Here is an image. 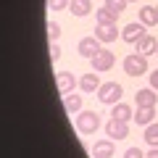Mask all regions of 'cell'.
<instances>
[{
	"instance_id": "1",
	"label": "cell",
	"mask_w": 158,
	"mask_h": 158,
	"mask_svg": "<svg viewBox=\"0 0 158 158\" xmlns=\"http://www.w3.org/2000/svg\"><path fill=\"white\" fill-rule=\"evenodd\" d=\"M121 95H124V87L118 85V82H106L98 90V98H100L103 106H116V103H121Z\"/></svg>"
},
{
	"instance_id": "2",
	"label": "cell",
	"mask_w": 158,
	"mask_h": 158,
	"mask_svg": "<svg viewBox=\"0 0 158 158\" xmlns=\"http://www.w3.org/2000/svg\"><path fill=\"white\" fill-rule=\"evenodd\" d=\"M148 71V58L135 53V56H127L124 58V74L127 77H142Z\"/></svg>"
},
{
	"instance_id": "3",
	"label": "cell",
	"mask_w": 158,
	"mask_h": 158,
	"mask_svg": "<svg viewBox=\"0 0 158 158\" xmlns=\"http://www.w3.org/2000/svg\"><path fill=\"white\" fill-rule=\"evenodd\" d=\"M98 127H100V116H98L95 111H82L77 116V129L82 132V135H92Z\"/></svg>"
},
{
	"instance_id": "4",
	"label": "cell",
	"mask_w": 158,
	"mask_h": 158,
	"mask_svg": "<svg viewBox=\"0 0 158 158\" xmlns=\"http://www.w3.org/2000/svg\"><path fill=\"white\" fill-rule=\"evenodd\" d=\"M100 50H103V42L95 37V34H92V37H82V40H79V45H77V53H79L82 58H90V61H92Z\"/></svg>"
},
{
	"instance_id": "5",
	"label": "cell",
	"mask_w": 158,
	"mask_h": 158,
	"mask_svg": "<svg viewBox=\"0 0 158 158\" xmlns=\"http://www.w3.org/2000/svg\"><path fill=\"white\" fill-rule=\"evenodd\" d=\"M135 50L140 53V56H145V58H148V56H153V53L158 50V40L153 37V34H148V32H145V34H142V37L135 42Z\"/></svg>"
},
{
	"instance_id": "6",
	"label": "cell",
	"mask_w": 158,
	"mask_h": 158,
	"mask_svg": "<svg viewBox=\"0 0 158 158\" xmlns=\"http://www.w3.org/2000/svg\"><path fill=\"white\" fill-rule=\"evenodd\" d=\"M106 132H108V137H111V140H127V135H129V127H127V121H118V118H108Z\"/></svg>"
},
{
	"instance_id": "7",
	"label": "cell",
	"mask_w": 158,
	"mask_h": 158,
	"mask_svg": "<svg viewBox=\"0 0 158 158\" xmlns=\"http://www.w3.org/2000/svg\"><path fill=\"white\" fill-rule=\"evenodd\" d=\"M56 82H58V90H61V95H71V90L77 87V77H74L71 71H61V74H56Z\"/></svg>"
},
{
	"instance_id": "8",
	"label": "cell",
	"mask_w": 158,
	"mask_h": 158,
	"mask_svg": "<svg viewBox=\"0 0 158 158\" xmlns=\"http://www.w3.org/2000/svg\"><path fill=\"white\" fill-rule=\"evenodd\" d=\"M113 61H116V56H113L111 50H100L92 58V69H95V71H108V69L113 66Z\"/></svg>"
},
{
	"instance_id": "9",
	"label": "cell",
	"mask_w": 158,
	"mask_h": 158,
	"mask_svg": "<svg viewBox=\"0 0 158 158\" xmlns=\"http://www.w3.org/2000/svg\"><path fill=\"white\" fill-rule=\"evenodd\" d=\"M95 37L100 40V42H113V40L118 37L116 24H98L95 27Z\"/></svg>"
},
{
	"instance_id": "10",
	"label": "cell",
	"mask_w": 158,
	"mask_h": 158,
	"mask_svg": "<svg viewBox=\"0 0 158 158\" xmlns=\"http://www.w3.org/2000/svg\"><path fill=\"white\" fill-rule=\"evenodd\" d=\"M135 121L140 127L153 124V121H156V106H140V108H137V113H135Z\"/></svg>"
},
{
	"instance_id": "11",
	"label": "cell",
	"mask_w": 158,
	"mask_h": 158,
	"mask_svg": "<svg viewBox=\"0 0 158 158\" xmlns=\"http://www.w3.org/2000/svg\"><path fill=\"white\" fill-rule=\"evenodd\" d=\"M142 34H145V24H140V21L137 24H127L124 32H121V40H124V42H137Z\"/></svg>"
},
{
	"instance_id": "12",
	"label": "cell",
	"mask_w": 158,
	"mask_h": 158,
	"mask_svg": "<svg viewBox=\"0 0 158 158\" xmlns=\"http://www.w3.org/2000/svg\"><path fill=\"white\" fill-rule=\"evenodd\" d=\"M79 87H82V92H98V90H100V79H98V71L85 74V77L79 79Z\"/></svg>"
},
{
	"instance_id": "13",
	"label": "cell",
	"mask_w": 158,
	"mask_h": 158,
	"mask_svg": "<svg viewBox=\"0 0 158 158\" xmlns=\"http://www.w3.org/2000/svg\"><path fill=\"white\" fill-rule=\"evenodd\" d=\"M135 103L137 106H156L158 103V90H137Z\"/></svg>"
},
{
	"instance_id": "14",
	"label": "cell",
	"mask_w": 158,
	"mask_h": 158,
	"mask_svg": "<svg viewBox=\"0 0 158 158\" xmlns=\"http://www.w3.org/2000/svg\"><path fill=\"white\" fill-rule=\"evenodd\" d=\"M92 158H113V142L111 140H100L92 148Z\"/></svg>"
},
{
	"instance_id": "15",
	"label": "cell",
	"mask_w": 158,
	"mask_h": 158,
	"mask_svg": "<svg viewBox=\"0 0 158 158\" xmlns=\"http://www.w3.org/2000/svg\"><path fill=\"white\" fill-rule=\"evenodd\" d=\"M140 24H145V27H156L158 24V8H140Z\"/></svg>"
},
{
	"instance_id": "16",
	"label": "cell",
	"mask_w": 158,
	"mask_h": 158,
	"mask_svg": "<svg viewBox=\"0 0 158 158\" xmlns=\"http://www.w3.org/2000/svg\"><path fill=\"white\" fill-rule=\"evenodd\" d=\"M69 11H71L74 16H87V13L92 11V3L90 0H71V3H69Z\"/></svg>"
},
{
	"instance_id": "17",
	"label": "cell",
	"mask_w": 158,
	"mask_h": 158,
	"mask_svg": "<svg viewBox=\"0 0 158 158\" xmlns=\"http://www.w3.org/2000/svg\"><path fill=\"white\" fill-rule=\"evenodd\" d=\"M111 118H118V121H129L132 118V108L124 106V103H116L111 106Z\"/></svg>"
},
{
	"instance_id": "18",
	"label": "cell",
	"mask_w": 158,
	"mask_h": 158,
	"mask_svg": "<svg viewBox=\"0 0 158 158\" xmlns=\"http://www.w3.org/2000/svg\"><path fill=\"white\" fill-rule=\"evenodd\" d=\"M142 140H145L150 148H158V124H156V121L145 127V132H142Z\"/></svg>"
},
{
	"instance_id": "19",
	"label": "cell",
	"mask_w": 158,
	"mask_h": 158,
	"mask_svg": "<svg viewBox=\"0 0 158 158\" xmlns=\"http://www.w3.org/2000/svg\"><path fill=\"white\" fill-rule=\"evenodd\" d=\"M63 106H66V111L69 113H79V108H82V98L79 95H63Z\"/></svg>"
},
{
	"instance_id": "20",
	"label": "cell",
	"mask_w": 158,
	"mask_h": 158,
	"mask_svg": "<svg viewBox=\"0 0 158 158\" xmlns=\"http://www.w3.org/2000/svg\"><path fill=\"white\" fill-rule=\"evenodd\" d=\"M98 24H116V19H118V13H113V11H108L106 6L103 8H98Z\"/></svg>"
},
{
	"instance_id": "21",
	"label": "cell",
	"mask_w": 158,
	"mask_h": 158,
	"mask_svg": "<svg viewBox=\"0 0 158 158\" xmlns=\"http://www.w3.org/2000/svg\"><path fill=\"white\" fill-rule=\"evenodd\" d=\"M106 8L121 16V13H124V8H127V0H106Z\"/></svg>"
},
{
	"instance_id": "22",
	"label": "cell",
	"mask_w": 158,
	"mask_h": 158,
	"mask_svg": "<svg viewBox=\"0 0 158 158\" xmlns=\"http://www.w3.org/2000/svg\"><path fill=\"white\" fill-rule=\"evenodd\" d=\"M58 37H61V27L56 21H48V40L50 42H58Z\"/></svg>"
},
{
	"instance_id": "23",
	"label": "cell",
	"mask_w": 158,
	"mask_h": 158,
	"mask_svg": "<svg viewBox=\"0 0 158 158\" xmlns=\"http://www.w3.org/2000/svg\"><path fill=\"white\" fill-rule=\"evenodd\" d=\"M69 3L71 0H48V8L50 11H63V8H69Z\"/></svg>"
},
{
	"instance_id": "24",
	"label": "cell",
	"mask_w": 158,
	"mask_h": 158,
	"mask_svg": "<svg viewBox=\"0 0 158 158\" xmlns=\"http://www.w3.org/2000/svg\"><path fill=\"white\" fill-rule=\"evenodd\" d=\"M124 158H145V153H142L140 148H129V150L124 153Z\"/></svg>"
},
{
	"instance_id": "25",
	"label": "cell",
	"mask_w": 158,
	"mask_h": 158,
	"mask_svg": "<svg viewBox=\"0 0 158 158\" xmlns=\"http://www.w3.org/2000/svg\"><path fill=\"white\" fill-rule=\"evenodd\" d=\"M61 58V48H58V42H50V61H58Z\"/></svg>"
},
{
	"instance_id": "26",
	"label": "cell",
	"mask_w": 158,
	"mask_h": 158,
	"mask_svg": "<svg viewBox=\"0 0 158 158\" xmlns=\"http://www.w3.org/2000/svg\"><path fill=\"white\" fill-rule=\"evenodd\" d=\"M150 85L153 90H158V71H150Z\"/></svg>"
},
{
	"instance_id": "27",
	"label": "cell",
	"mask_w": 158,
	"mask_h": 158,
	"mask_svg": "<svg viewBox=\"0 0 158 158\" xmlns=\"http://www.w3.org/2000/svg\"><path fill=\"white\" fill-rule=\"evenodd\" d=\"M145 158H158V148H150V150H148V156Z\"/></svg>"
},
{
	"instance_id": "28",
	"label": "cell",
	"mask_w": 158,
	"mask_h": 158,
	"mask_svg": "<svg viewBox=\"0 0 158 158\" xmlns=\"http://www.w3.org/2000/svg\"><path fill=\"white\" fill-rule=\"evenodd\" d=\"M127 3H135V0H127Z\"/></svg>"
},
{
	"instance_id": "29",
	"label": "cell",
	"mask_w": 158,
	"mask_h": 158,
	"mask_svg": "<svg viewBox=\"0 0 158 158\" xmlns=\"http://www.w3.org/2000/svg\"><path fill=\"white\" fill-rule=\"evenodd\" d=\"M156 53H158V50H156Z\"/></svg>"
}]
</instances>
